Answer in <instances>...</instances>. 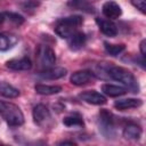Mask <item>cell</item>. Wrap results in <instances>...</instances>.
<instances>
[{"label": "cell", "mask_w": 146, "mask_h": 146, "mask_svg": "<svg viewBox=\"0 0 146 146\" xmlns=\"http://www.w3.org/2000/svg\"><path fill=\"white\" fill-rule=\"evenodd\" d=\"M0 115L10 127H19L24 123V114L14 103L0 100Z\"/></svg>", "instance_id": "1"}, {"label": "cell", "mask_w": 146, "mask_h": 146, "mask_svg": "<svg viewBox=\"0 0 146 146\" xmlns=\"http://www.w3.org/2000/svg\"><path fill=\"white\" fill-rule=\"evenodd\" d=\"M82 24H83V18L79 15L64 17L57 22L55 26V32L58 36L63 39H68L71 35L78 32V29Z\"/></svg>", "instance_id": "2"}, {"label": "cell", "mask_w": 146, "mask_h": 146, "mask_svg": "<svg viewBox=\"0 0 146 146\" xmlns=\"http://www.w3.org/2000/svg\"><path fill=\"white\" fill-rule=\"evenodd\" d=\"M107 73H108V75L113 80L123 83L129 89L133 90V92H138V83H137V80H136L135 75L129 70H127L124 67H121V66H112V67L108 68Z\"/></svg>", "instance_id": "3"}, {"label": "cell", "mask_w": 146, "mask_h": 146, "mask_svg": "<svg viewBox=\"0 0 146 146\" xmlns=\"http://www.w3.org/2000/svg\"><path fill=\"white\" fill-rule=\"evenodd\" d=\"M99 129L105 136H113L114 133V119L113 114L107 110L99 112Z\"/></svg>", "instance_id": "4"}, {"label": "cell", "mask_w": 146, "mask_h": 146, "mask_svg": "<svg viewBox=\"0 0 146 146\" xmlns=\"http://www.w3.org/2000/svg\"><path fill=\"white\" fill-rule=\"evenodd\" d=\"M38 54H39V60L44 68L54 67V65L56 63V54L51 47L42 46V47H40Z\"/></svg>", "instance_id": "5"}, {"label": "cell", "mask_w": 146, "mask_h": 146, "mask_svg": "<svg viewBox=\"0 0 146 146\" xmlns=\"http://www.w3.org/2000/svg\"><path fill=\"white\" fill-rule=\"evenodd\" d=\"M79 97L88 103V104H92V105H104L106 104V97L103 96L102 94H99L98 91L96 90H87V91H83L79 95Z\"/></svg>", "instance_id": "6"}, {"label": "cell", "mask_w": 146, "mask_h": 146, "mask_svg": "<svg viewBox=\"0 0 146 146\" xmlns=\"http://www.w3.org/2000/svg\"><path fill=\"white\" fill-rule=\"evenodd\" d=\"M32 115H33V121L38 125H42L50 119V112L48 107L43 104H38L36 106H34Z\"/></svg>", "instance_id": "7"}, {"label": "cell", "mask_w": 146, "mask_h": 146, "mask_svg": "<svg viewBox=\"0 0 146 146\" xmlns=\"http://www.w3.org/2000/svg\"><path fill=\"white\" fill-rule=\"evenodd\" d=\"M6 66L14 71H29L32 67V62L29 57L24 56L21 58H13L6 63Z\"/></svg>", "instance_id": "8"}, {"label": "cell", "mask_w": 146, "mask_h": 146, "mask_svg": "<svg viewBox=\"0 0 146 146\" xmlns=\"http://www.w3.org/2000/svg\"><path fill=\"white\" fill-rule=\"evenodd\" d=\"M92 78H94V74H92L91 71L81 70V71L74 72L71 75L70 81L74 86H83V84H87L88 82H90L92 80Z\"/></svg>", "instance_id": "9"}, {"label": "cell", "mask_w": 146, "mask_h": 146, "mask_svg": "<svg viewBox=\"0 0 146 146\" xmlns=\"http://www.w3.org/2000/svg\"><path fill=\"white\" fill-rule=\"evenodd\" d=\"M102 11H103V15L106 18H110V19H116L122 14L121 7L116 2H114V1L105 2L103 5V7H102Z\"/></svg>", "instance_id": "10"}, {"label": "cell", "mask_w": 146, "mask_h": 146, "mask_svg": "<svg viewBox=\"0 0 146 146\" xmlns=\"http://www.w3.org/2000/svg\"><path fill=\"white\" fill-rule=\"evenodd\" d=\"M96 23L100 30V32L110 38H113L117 34V27L116 25L110 21V19H102V18H96Z\"/></svg>", "instance_id": "11"}, {"label": "cell", "mask_w": 146, "mask_h": 146, "mask_svg": "<svg viewBox=\"0 0 146 146\" xmlns=\"http://www.w3.org/2000/svg\"><path fill=\"white\" fill-rule=\"evenodd\" d=\"M66 73H67V70L64 67H50L40 72L39 76L46 80H57V79L64 78Z\"/></svg>", "instance_id": "12"}, {"label": "cell", "mask_w": 146, "mask_h": 146, "mask_svg": "<svg viewBox=\"0 0 146 146\" xmlns=\"http://www.w3.org/2000/svg\"><path fill=\"white\" fill-rule=\"evenodd\" d=\"M18 39L15 34L8 32L0 33V51H7L17 43Z\"/></svg>", "instance_id": "13"}, {"label": "cell", "mask_w": 146, "mask_h": 146, "mask_svg": "<svg viewBox=\"0 0 146 146\" xmlns=\"http://www.w3.org/2000/svg\"><path fill=\"white\" fill-rule=\"evenodd\" d=\"M87 42V36L83 32H75L73 35H71L68 39H67V43H68V47L72 49V50H79L81 49Z\"/></svg>", "instance_id": "14"}, {"label": "cell", "mask_w": 146, "mask_h": 146, "mask_svg": "<svg viewBox=\"0 0 146 146\" xmlns=\"http://www.w3.org/2000/svg\"><path fill=\"white\" fill-rule=\"evenodd\" d=\"M123 137L125 139H129V140H137L141 137V133H143V130L141 128L136 124V123H129L124 127L123 129Z\"/></svg>", "instance_id": "15"}, {"label": "cell", "mask_w": 146, "mask_h": 146, "mask_svg": "<svg viewBox=\"0 0 146 146\" xmlns=\"http://www.w3.org/2000/svg\"><path fill=\"white\" fill-rule=\"evenodd\" d=\"M143 102L141 99H137V98H125V99H120L116 100L114 103V107L119 111H125L129 108H136L141 106Z\"/></svg>", "instance_id": "16"}, {"label": "cell", "mask_w": 146, "mask_h": 146, "mask_svg": "<svg viewBox=\"0 0 146 146\" xmlns=\"http://www.w3.org/2000/svg\"><path fill=\"white\" fill-rule=\"evenodd\" d=\"M102 91L110 97H117V96H122L124 95L128 90L124 87L121 86H115V84H111V83H104L102 86Z\"/></svg>", "instance_id": "17"}, {"label": "cell", "mask_w": 146, "mask_h": 146, "mask_svg": "<svg viewBox=\"0 0 146 146\" xmlns=\"http://www.w3.org/2000/svg\"><path fill=\"white\" fill-rule=\"evenodd\" d=\"M34 90L39 95H44V96H50V95H56L62 91L60 86H49V84H35Z\"/></svg>", "instance_id": "18"}, {"label": "cell", "mask_w": 146, "mask_h": 146, "mask_svg": "<svg viewBox=\"0 0 146 146\" xmlns=\"http://www.w3.org/2000/svg\"><path fill=\"white\" fill-rule=\"evenodd\" d=\"M0 95L6 98H16L19 96V90L7 82H0Z\"/></svg>", "instance_id": "19"}, {"label": "cell", "mask_w": 146, "mask_h": 146, "mask_svg": "<svg viewBox=\"0 0 146 146\" xmlns=\"http://www.w3.org/2000/svg\"><path fill=\"white\" fill-rule=\"evenodd\" d=\"M63 123L64 125L71 128V127H83L84 125V122L82 120L81 116L79 115H70V116H66L63 119Z\"/></svg>", "instance_id": "20"}, {"label": "cell", "mask_w": 146, "mask_h": 146, "mask_svg": "<svg viewBox=\"0 0 146 146\" xmlns=\"http://www.w3.org/2000/svg\"><path fill=\"white\" fill-rule=\"evenodd\" d=\"M104 47H105V51L107 54H110L111 56H117L120 55L124 49H125V46L123 43H120V44H113V43H107L105 42L104 43Z\"/></svg>", "instance_id": "21"}, {"label": "cell", "mask_w": 146, "mask_h": 146, "mask_svg": "<svg viewBox=\"0 0 146 146\" xmlns=\"http://www.w3.org/2000/svg\"><path fill=\"white\" fill-rule=\"evenodd\" d=\"M70 6L72 7H75L78 9H81V10H87V11H94V7L88 3V2H81V1H74V2H70L68 3Z\"/></svg>", "instance_id": "22"}, {"label": "cell", "mask_w": 146, "mask_h": 146, "mask_svg": "<svg viewBox=\"0 0 146 146\" xmlns=\"http://www.w3.org/2000/svg\"><path fill=\"white\" fill-rule=\"evenodd\" d=\"M5 16H7L10 21H13L16 24H22L24 22V18L16 13H5Z\"/></svg>", "instance_id": "23"}, {"label": "cell", "mask_w": 146, "mask_h": 146, "mask_svg": "<svg viewBox=\"0 0 146 146\" xmlns=\"http://www.w3.org/2000/svg\"><path fill=\"white\" fill-rule=\"evenodd\" d=\"M131 5L133 7H136L137 9H139L141 13H145V8H146V2L144 0H139V1H132Z\"/></svg>", "instance_id": "24"}, {"label": "cell", "mask_w": 146, "mask_h": 146, "mask_svg": "<svg viewBox=\"0 0 146 146\" xmlns=\"http://www.w3.org/2000/svg\"><path fill=\"white\" fill-rule=\"evenodd\" d=\"M139 48H140V52H141V57H145L146 55V40H141L140 41V44H139Z\"/></svg>", "instance_id": "25"}, {"label": "cell", "mask_w": 146, "mask_h": 146, "mask_svg": "<svg viewBox=\"0 0 146 146\" xmlns=\"http://www.w3.org/2000/svg\"><path fill=\"white\" fill-rule=\"evenodd\" d=\"M57 146H76V144L71 141V140H63V141L58 143Z\"/></svg>", "instance_id": "26"}, {"label": "cell", "mask_w": 146, "mask_h": 146, "mask_svg": "<svg viewBox=\"0 0 146 146\" xmlns=\"http://www.w3.org/2000/svg\"><path fill=\"white\" fill-rule=\"evenodd\" d=\"M38 5H39V2H25V3H23V6L25 8H27V9H30L31 7L32 8H35Z\"/></svg>", "instance_id": "27"}, {"label": "cell", "mask_w": 146, "mask_h": 146, "mask_svg": "<svg viewBox=\"0 0 146 146\" xmlns=\"http://www.w3.org/2000/svg\"><path fill=\"white\" fill-rule=\"evenodd\" d=\"M5 18H6V16H5V14H2V13H0V23H2V22L5 21Z\"/></svg>", "instance_id": "28"}, {"label": "cell", "mask_w": 146, "mask_h": 146, "mask_svg": "<svg viewBox=\"0 0 146 146\" xmlns=\"http://www.w3.org/2000/svg\"><path fill=\"white\" fill-rule=\"evenodd\" d=\"M0 146H11V145H8V144H5V143L0 141Z\"/></svg>", "instance_id": "29"}, {"label": "cell", "mask_w": 146, "mask_h": 146, "mask_svg": "<svg viewBox=\"0 0 146 146\" xmlns=\"http://www.w3.org/2000/svg\"><path fill=\"white\" fill-rule=\"evenodd\" d=\"M36 146H47V145H44V144H38Z\"/></svg>", "instance_id": "30"}]
</instances>
